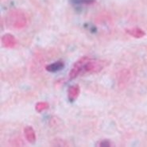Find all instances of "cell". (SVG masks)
<instances>
[{
  "label": "cell",
  "mask_w": 147,
  "mask_h": 147,
  "mask_svg": "<svg viewBox=\"0 0 147 147\" xmlns=\"http://www.w3.org/2000/svg\"><path fill=\"white\" fill-rule=\"evenodd\" d=\"M7 26L13 30H22L28 24V17L24 11L18 9L10 10L6 18Z\"/></svg>",
  "instance_id": "6da1fadb"
},
{
  "label": "cell",
  "mask_w": 147,
  "mask_h": 147,
  "mask_svg": "<svg viewBox=\"0 0 147 147\" xmlns=\"http://www.w3.org/2000/svg\"><path fill=\"white\" fill-rule=\"evenodd\" d=\"M1 41H2L3 45L7 49L14 48L15 45H17V40H16L15 37L10 34H4L1 38Z\"/></svg>",
  "instance_id": "277c9868"
},
{
  "label": "cell",
  "mask_w": 147,
  "mask_h": 147,
  "mask_svg": "<svg viewBox=\"0 0 147 147\" xmlns=\"http://www.w3.org/2000/svg\"><path fill=\"white\" fill-rule=\"evenodd\" d=\"M75 4H92L95 0H72Z\"/></svg>",
  "instance_id": "30bf717a"
},
{
  "label": "cell",
  "mask_w": 147,
  "mask_h": 147,
  "mask_svg": "<svg viewBox=\"0 0 147 147\" xmlns=\"http://www.w3.org/2000/svg\"><path fill=\"white\" fill-rule=\"evenodd\" d=\"M80 93V88L78 84H75V85L69 87L68 89V98H69V101L71 103L74 102L76 99L78 98Z\"/></svg>",
  "instance_id": "5b68a950"
},
{
  "label": "cell",
  "mask_w": 147,
  "mask_h": 147,
  "mask_svg": "<svg viewBox=\"0 0 147 147\" xmlns=\"http://www.w3.org/2000/svg\"><path fill=\"white\" fill-rule=\"evenodd\" d=\"M105 66H106V63L103 61L95 60V59L90 58L89 57H86L85 61L83 66L82 74L98 73L101 72Z\"/></svg>",
  "instance_id": "7a4b0ae2"
},
{
  "label": "cell",
  "mask_w": 147,
  "mask_h": 147,
  "mask_svg": "<svg viewBox=\"0 0 147 147\" xmlns=\"http://www.w3.org/2000/svg\"><path fill=\"white\" fill-rule=\"evenodd\" d=\"M24 135L26 139L31 144H34L36 142L37 137L34 128L30 126H27L24 128Z\"/></svg>",
  "instance_id": "8992f818"
},
{
  "label": "cell",
  "mask_w": 147,
  "mask_h": 147,
  "mask_svg": "<svg viewBox=\"0 0 147 147\" xmlns=\"http://www.w3.org/2000/svg\"><path fill=\"white\" fill-rule=\"evenodd\" d=\"M85 59L86 57H83L80 59H79L78 61L73 65V67L71 69V71L69 72V76L70 80L76 79L78 76L82 74L83 66H84V63L85 61Z\"/></svg>",
  "instance_id": "3957f363"
},
{
  "label": "cell",
  "mask_w": 147,
  "mask_h": 147,
  "mask_svg": "<svg viewBox=\"0 0 147 147\" xmlns=\"http://www.w3.org/2000/svg\"><path fill=\"white\" fill-rule=\"evenodd\" d=\"M65 65V62L62 61H56L53 64L47 65L45 67V69L49 72H57L64 69Z\"/></svg>",
  "instance_id": "ba28073f"
},
{
  "label": "cell",
  "mask_w": 147,
  "mask_h": 147,
  "mask_svg": "<svg viewBox=\"0 0 147 147\" xmlns=\"http://www.w3.org/2000/svg\"><path fill=\"white\" fill-rule=\"evenodd\" d=\"M126 33L127 34H129L131 37L134 38H142L146 36V33L143 30H142L138 27H133L129 28V29H126L125 30Z\"/></svg>",
  "instance_id": "52a82bcc"
},
{
  "label": "cell",
  "mask_w": 147,
  "mask_h": 147,
  "mask_svg": "<svg viewBox=\"0 0 147 147\" xmlns=\"http://www.w3.org/2000/svg\"><path fill=\"white\" fill-rule=\"evenodd\" d=\"M49 107V104L47 102H44V101L38 102L35 105V109L39 113H41L42 111H45V110H47Z\"/></svg>",
  "instance_id": "9c48e42d"
},
{
  "label": "cell",
  "mask_w": 147,
  "mask_h": 147,
  "mask_svg": "<svg viewBox=\"0 0 147 147\" xmlns=\"http://www.w3.org/2000/svg\"><path fill=\"white\" fill-rule=\"evenodd\" d=\"M98 145H99V146H100V147L111 146V142H110L109 140H107V139H105V140L100 141Z\"/></svg>",
  "instance_id": "8fae6325"
}]
</instances>
